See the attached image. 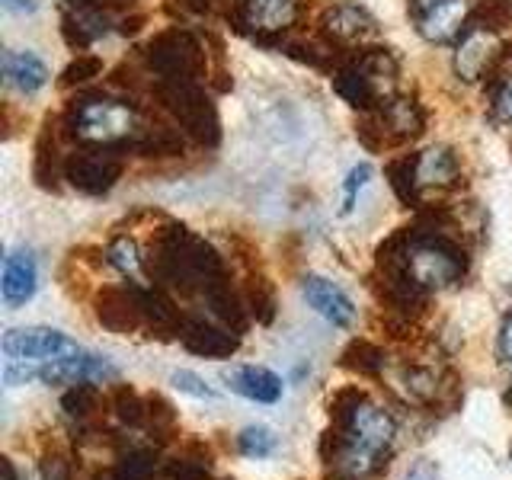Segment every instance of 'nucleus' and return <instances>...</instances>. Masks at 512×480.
I'll return each mask as SVG.
<instances>
[{"instance_id":"nucleus-7","label":"nucleus","mask_w":512,"mask_h":480,"mask_svg":"<svg viewBox=\"0 0 512 480\" xmlns=\"http://www.w3.org/2000/svg\"><path fill=\"white\" fill-rule=\"evenodd\" d=\"M119 372L106 356L96 352H77V356L58 359V362H16L7 359L4 365V381L7 384H26V381H42V384H87V381H116Z\"/></svg>"},{"instance_id":"nucleus-20","label":"nucleus","mask_w":512,"mask_h":480,"mask_svg":"<svg viewBox=\"0 0 512 480\" xmlns=\"http://www.w3.org/2000/svg\"><path fill=\"white\" fill-rule=\"evenodd\" d=\"M39 285V269L32 253L26 250H10L4 256V282H0V295H4L7 308H20L32 295H36Z\"/></svg>"},{"instance_id":"nucleus-39","label":"nucleus","mask_w":512,"mask_h":480,"mask_svg":"<svg viewBox=\"0 0 512 480\" xmlns=\"http://www.w3.org/2000/svg\"><path fill=\"white\" fill-rule=\"evenodd\" d=\"M496 356H500V362L512 365V311L503 317V324H500V336H496Z\"/></svg>"},{"instance_id":"nucleus-26","label":"nucleus","mask_w":512,"mask_h":480,"mask_svg":"<svg viewBox=\"0 0 512 480\" xmlns=\"http://www.w3.org/2000/svg\"><path fill=\"white\" fill-rule=\"evenodd\" d=\"M340 365L346 372H356V375H365V378H375L384 372V349L372 340H349L346 349L340 352Z\"/></svg>"},{"instance_id":"nucleus-18","label":"nucleus","mask_w":512,"mask_h":480,"mask_svg":"<svg viewBox=\"0 0 512 480\" xmlns=\"http://www.w3.org/2000/svg\"><path fill=\"white\" fill-rule=\"evenodd\" d=\"M378 119L384 125V132L391 138V148H404L413 144L426 132V109L413 96H391L388 103L378 106Z\"/></svg>"},{"instance_id":"nucleus-32","label":"nucleus","mask_w":512,"mask_h":480,"mask_svg":"<svg viewBox=\"0 0 512 480\" xmlns=\"http://www.w3.org/2000/svg\"><path fill=\"white\" fill-rule=\"evenodd\" d=\"M109 407H112V413L119 416L122 426H128V429L144 426V410H148V404H144V397L128 388V384H122V388L112 391Z\"/></svg>"},{"instance_id":"nucleus-25","label":"nucleus","mask_w":512,"mask_h":480,"mask_svg":"<svg viewBox=\"0 0 512 480\" xmlns=\"http://www.w3.org/2000/svg\"><path fill=\"white\" fill-rule=\"evenodd\" d=\"M384 176L394 189V196L404 202L407 208H420L423 205V192L416 183V154H397L384 164Z\"/></svg>"},{"instance_id":"nucleus-47","label":"nucleus","mask_w":512,"mask_h":480,"mask_svg":"<svg viewBox=\"0 0 512 480\" xmlns=\"http://www.w3.org/2000/svg\"><path fill=\"white\" fill-rule=\"evenodd\" d=\"M509 458H512V448H509Z\"/></svg>"},{"instance_id":"nucleus-34","label":"nucleus","mask_w":512,"mask_h":480,"mask_svg":"<svg viewBox=\"0 0 512 480\" xmlns=\"http://www.w3.org/2000/svg\"><path fill=\"white\" fill-rule=\"evenodd\" d=\"M103 74V61L96 58V55H77L68 68L61 71V77H58V84L64 87V90H71V87H87L90 80H96Z\"/></svg>"},{"instance_id":"nucleus-31","label":"nucleus","mask_w":512,"mask_h":480,"mask_svg":"<svg viewBox=\"0 0 512 480\" xmlns=\"http://www.w3.org/2000/svg\"><path fill=\"white\" fill-rule=\"evenodd\" d=\"M144 404H148V410H144V426H148V432H154L157 442H167L176 432L173 404L164 394H148V397H144Z\"/></svg>"},{"instance_id":"nucleus-13","label":"nucleus","mask_w":512,"mask_h":480,"mask_svg":"<svg viewBox=\"0 0 512 480\" xmlns=\"http://www.w3.org/2000/svg\"><path fill=\"white\" fill-rule=\"evenodd\" d=\"M416 29L426 42L445 45L452 39H461V32L468 29L471 7L468 0H429V4L416 7Z\"/></svg>"},{"instance_id":"nucleus-2","label":"nucleus","mask_w":512,"mask_h":480,"mask_svg":"<svg viewBox=\"0 0 512 480\" xmlns=\"http://www.w3.org/2000/svg\"><path fill=\"white\" fill-rule=\"evenodd\" d=\"M61 128L68 141L103 144V148H122L138 135L135 106L106 93H77L61 112Z\"/></svg>"},{"instance_id":"nucleus-30","label":"nucleus","mask_w":512,"mask_h":480,"mask_svg":"<svg viewBox=\"0 0 512 480\" xmlns=\"http://www.w3.org/2000/svg\"><path fill=\"white\" fill-rule=\"evenodd\" d=\"M468 26L487 29V32L512 29V0H477V4L471 7Z\"/></svg>"},{"instance_id":"nucleus-22","label":"nucleus","mask_w":512,"mask_h":480,"mask_svg":"<svg viewBox=\"0 0 512 480\" xmlns=\"http://www.w3.org/2000/svg\"><path fill=\"white\" fill-rule=\"evenodd\" d=\"M416 183L423 189H458L461 186V167L452 148H429L423 154H416Z\"/></svg>"},{"instance_id":"nucleus-29","label":"nucleus","mask_w":512,"mask_h":480,"mask_svg":"<svg viewBox=\"0 0 512 480\" xmlns=\"http://www.w3.org/2000/svg\"><path fill=\"white\" fill-rule=\"evenodd\" d=\"M100 404H103V394H100V388H96V381L71 384V391H64V397H61V410L77 423L90 420V416L100 410Z\"/></svg>"},{"instance_id":"nucleus-40","label":"nucleus","mask_w":512,"mask_h":480,"mask_svg":"<svg viewBox=\"0 0 512 480\" xmlns=\"http://www.w3.org/2000/svg\"><path fill=\"white\" fill-rule=\"evenodd\" d=\"M404 480H439V468H436V461L420 458L416 464H410V471L404 474Z\"/></svg>"},{"instance_id":"nucleus-46","label":"nucleus","mask_w":512,"mask_h":480,"mask_svg":"<svg viewBox=\"0 0 512 480\" xmlns=\"http://www.w3.org/2000/svg\"><path fill=\"white\" fill-rule=\"evenodd\" d=\"M506 400H509V404H512V384H509V391H506Z\"/></svg>"},{"instance_id":"nucleus-21","label":"nucleus","mask_w":512,"mask_h":480,"mask_svg":"<svg viewBox=\"0 0 512 480\" xmlns=\"http://www.w3.org/2000/svg\"><path fill=\"white\" fill-rule=\"evenodd\" d=\"M224 381L234 394L253 400V404H276L282 397V378L263 365H237L224 372Z\"/></svg>"},{"instance_id":"nucleus-44","label":"nucleus","mask_w":512,"mask_h":480,"mask_svg":"<svg viewBox=\"0 0 512 480\" xmlns=\"http://www.w3.org/2000/svg\"><path fill=\"white\" fill-rule=\"evenodd\" d=\"M0 468H4V480H20V477H16V468H13L10 458H0Z\"/></svg>"},{"instance_id":"nucleus-15","label":"nucleus","mask_w":512,"mask_h":480,"mask_svg":"<svg viewBox=\"0 0 512 480\" xmlns=\"http://www.w3.org/2000/svg\"><path fill=\"white\" fill-rule=\"evenodd\" d=\"M180 343L202 359H231L240 349V333L228 330L218 320L205 317H186L180 330Z\"/></svg>"},{"instance_id":"nucleus-45","label":"nucleus","mask_w":512,"mask_h":480,"mask_svg":"<svg viewBox=\"0 0 512 480\" xmlns=\"http://www.w3.org/2000/svg\"><path fill=\"white\" fill-rule=\"evenodd\" d=\"M324 480H359V477H349V474H343V471H333V474H327Z\"/></svg>"},{"instance_id":"nucleus-12","label":"nucleus","mask_w":512,"mask_h":480,"mask_svg":"<svg viewBox=\"0 0 512 480\" xmlns=\"http://www.w3.org/2000/svg\"><path fill=\"white\" fill-rule=\"evenodd\" d=\"M500 42H496V32L468 26L461 32V39L455 45V74L468 84H477V80H487L493 64L500 61Z\"/></svg>"},{"instance_id":"nucleus-23","label":"nucleus","mask_w":512,"mask_h":480,"mask_svg":"<svg viewBox=\"0 0 512 480\" xmlns=\"http://www.w3.org/2000/svg\"><path fill=\"white\" fill-rule=\"evenodd\" d=\"M125 151H132L138 157H183L186 151V138L180 132V125H144L138 128V135L125 144Z\"/></svg>"},{"instance_id":"nucleus-41","label":"nucleus","mask_w":512,"mask_h":480,"mask_svg":"<svg viewBox=\"0 0 512 480\" xmlns=\"http://www.w3.org/2000/svg\"><path fill=\"white\" fill-rule=\"evenodd\" d=\"M4 7L10 13H36L39 10V0H4Z\"/></svg>"},{"instance_id":"nucleus-24","label":"nucleus","mask_w":512,"mask_h":480,"mask_svg":"<svg viewBox=\"0 0 512 480\" xmlns=\"http://www.w3.org/2000/svg\"><path fill=\"white\" fill-rule=\"evenodd\" d=\"M0 68H4V80H7V87L13 90H20L26 96L32 93H39L45 84H48V68H45V61L39 55H32V52H4V58H0Z\"/></svg>"},{"instance_id":"nucleus-17","label":"nucleus","mask_w":512,"mask_h":480,"mask_svg":"<svg viewBox=\"0 0 512 480\" xmlns=\"http://www.w3.org/2000/svg\"><path fill=\"white\" fill-rule=\"evenodd\" d=\"M375 29H378L375 16L368 13L365 7H359V4H333L324 13V20H320L317 36H324L327 42L346 48V45L362 42L365 36H372Z\"/></svg>"},{"instance_id":"nucleus-10","label":"nucleus","mask_w":512,"mask_h":480,"mask_svg":"<svg viewBox=\"0 0 512 480\" xmlns=\"http://www.w3.org/2000/svg\"><path fill=\"white\" fill-rule=\"evenodd\" d=\"M333 429H340L352 445L368 448V452H388L397 436L394 416L368 397L359 400V404L346 416H340V420H333Z\"/></svg>"},{"instance_id":"nucleus-38","label":"nucleus","mask_w":512,"mask_h":480,"mask_svg":"<svg viewBox=\"0 0 512 480\" xmlns=\"http://www.w3.org/2000/svg\"><path fill=\"white\" fill-rule=\"evenodd\" d=\"M493 112H496V119L512 125V77H506L503 84H496L493 90Z\"/></svg>"},{"instance_id":"nucleus-37","label":"nucleus","mask_w":512,"mask_h":480,"mask_svg":"<svg viewBox=\"0 0 512 480\" xmlns=\"http://www.w3.org/2000/svg\"><path fill=\"white\" fill-rule=\"evenodd\" d=\"M173 384H176V388H180L183 394H192V397H205V400H212V397H215V391L208 388V384H205L196 372H186V368H183V372H173Z\"/></svg>"},{"instance_id":"nucleus-8","label":"nucleus","mask_w":512,"mask_h":480,"mask_svg":"<svg viewBox=\"0 0 512 480\" xmlns=\"http://www.w3.org/2000/svg\"><path fill=\"white\" fill-rule=\"evenodd\" d=\"M125 151L103 148V144H80L64 160V180L84 196H106L125 173Z\"/></svg>"},{"instance_id":"nucleus-42","label":"nucleus","mask_w":512,"mask_h":480,"mask_svg":"<svg viewBox=\"0 0 512 480\" xmlns=\"http://www.w3.org/2000/svg\"><path fill=\"white\" fill-rule=\"evenodd\" d=\"M180 4H183L186 10H192V13H208V10H212L215 0H180Z\"/></svg>"},{"instance_id":"nucleus-3","label":"nucleus","mask_w":512,"mask_h":480,"mask_svg":"<svg viewBox=\"0 0 512 480\" xmlns=\"http://www.w3.org/2000/svg\"><path fill=\"white\" fill-rule=\"evenodd\" d=\"M397 55L384 45H359L343 58V64L330 74L333 90L359 112H375L397 96Z\"/></svg>"},{"instance_id":"nucleus-1","label":"nucleus","mask_w":512,"mask_h":480,"mask_svg":"<svg viewBox=\"0 0 512 480\" xmlns=\"http://www.w3.org/2000/svg\"><path fill=\"white\" fill-rule=\"evenodd\" d=\"M144 266H148L154 285L180 295H202L215 279L228 276L218 250L176 221H167L164 228L154 231Z\"/></svg>"},{"instance_id":"nucleus-14","label":"nucleus","mask_w":512,"mask_h":480,"mask_svg":"<svg viewBox=\"0 0 512 480\" xmlns=\"http://www.w3.org/2000/svg\"><path fill=\"white\" fill-rule=\"evenodd\" d=\"M61 141H68L61 128V116H45L42 132L36 138V157H32V180L45 192H58L64 180V160H68V154H61Z\"/></svg>"},{"instance_id":"nucleus-6","label":"nucleus","mask_w":512,"mask_h":480,"mask_svg":"<svg viewBox=\"0 0 512 480\" xmlns=\"http://www.w3.org/2000/svg\"><path fill=\"white\" fill-rule=\"evenodd\" d=\"M154 96L186 138L196 141L199 148H218L221 116L212 103V93L202 84H154Z\"/></svg>"},{"instance_id":"nucleus-27","label":"nucleus","mask_w":512,"mask_h":480,"mask_svg":"<svg viewBox=\"0 0 512 480\" xmlns=\"http://www.w3.org/2000/svg\"><path fill=\"white\" fill-rule=\"evenodd\" d=\"M244 301H247V311L256 324H272L279 311V301H276V285H272L263 272H253L244 285Z\"/></svg>"},{"instance_id":"nucleus-19","label":"nucleus","mask_w":512,"mask_h":480,"mask_svg":"<svg viewBox=\"0 0 512 480\" xmlns=\"http://www.w3.org/2000/svg\"><path fill=\"white\" fill-rule=\"evenodd\" d=\"M199 298L205 301V311L212 314V320H218V324H224V327L234 330V333H244V330H247V324H250V311H247L244 292H234L231 276L215 279Z\"/></svg>"},{"instance_id":"nucleus-33","label":"nucleus","mask_w":512,"mask_h":480,"mask_svg":"<svg viewBox=\"0 0 512 480\" xmlns=\"http://www.w3.org/2000/svg\"><path fill=\"white\" fill-rule=\"evenodd\" d=\"M157 471V452L154 448H128L119 458L116 477L119 480H151Z\"/></svg>"},{"instance_id":"nucleus-5","label":"nucleus","mask_w":512,"mask_h":480,"mask_svg":"<svg viewBox=\"0 0 512 480\" xmlns=\"http://www.w3.org/2000/svg\"><path fill=\"white\" fill-rule=\"evenodd\" d=\"M141 58L157 84H199L208 74V52L196 32L183 26H170L157 32L141 48Z\"/></svg>"},{"instance_id":"nucleus-43","label":"nucleus","mask_w":512,"mask_h":480,"mask_svg":"<svg viewBox=\"0 0 512 480\" xmlns=\"http://www.w3.org/2000/svg\"><path fill=\"white\" fill-rule=\"evenodd\" d=\"M141 23H144V16H132V20H122L119 32H122V36H135V32L141 29Z\"/></svg>"},{"instance_id":"nucleus-28","label":"nucleus","mask_w":512,"mask_h":480,"mask_svg":"<svg viewBox=\"0 0 512 480\" xmlns=\"http://www.w3.org/2000/svg\"><path fill=\"white\" fill-rule=\"evenodd\" d=\"M106 263H109L112 269H119L122 276H128L132 282H141L144 256H141V247H138L128 234H116V237L109 240V247H106Z\"/></svg>"},{"instance_id":"nucleus-16","label":"nucleus","mask_w":512,"mask_h":480,"mask_svg":"<svg viewBox=\"0 0 512 480\" xmlns=\"http://www.w3.org/2000/svg\"><path fill=\"white\" fill-rule=\"evenodd\" d=\"M301 298L333 327H352V320H356V304H352V298L340 285H333L324 276H304Z\"/></svg>"},{"instance_id":"nucleus-9","label":"nucleus","mask_w":512,"mask_h":480,"mask_svg":"<svg viewBox=\"0 0 512 480\" xmlns=\"http://www.w3.org/2000/svg\"><path fill=\"white\" fill-rule=\"evenodd\" d=\"M77 352H84V349L55 327H16L4 333V356L16 362L42 365V362L77 356Z\"/></svg>"},{"instance_id":"nucleus-11","label":"nucleus","mask_w":512,"mask_h":480,"mask_svg":"<svg viewBox=\"0 0 512 480\" xmlns=\"http://www.w3.org/2000/svg\"><path fill=\"white\" fill-rule=\"evenodd\" d=\"M93 314L109 333H116V336H132V333L144 330V314H141L135 282L103 285L93 298Z\"/></svg>"},{"instance_id":"nucleus-35","label":"nucleus","mask_w":512,"mask_h":480,"mask_svg":"<svg viewBox=\"0 0 512 480\" xmlns=\"http://www.w3.org/2000/svg\"><path fill=\"white\" fill-rule=\"evenodd\" d=\"M237 452L247 458H266L276 452V436H272V429L266 426H247L237 436Z\"/></svg>"},{"instance_id":"nucleus-4","label":"nucleus","mask_w":512,"mask_h":480,"mask_svg":"<svg viewBox=\"0 0 512 480\" xmlns=\"http://www.w3.org/2000/svg\"><path fill=\"white\" fill-rule=\"evenodd\" d=\"M404 266L426 292L458 285L471 269L468 247L455 234H423L410 224V244L404 253Z\"/></svg>"},{"instance_id":"nucleus-36","label":"nucleus","mask_w":512,"mask_h":480,"mask_svg":"<svg viewBox=\"0 0 512 480\" xmlns=\"http://www.w3.org/2000/svg\"><path fill=\"white\" fill-rule=\"evenodd\" d=\"M368 176H372V167L368 164H359V167L349 170L346 183H343V215L352 212V205H356V192L368 183Z\"/></svg>"}]
</instances>
